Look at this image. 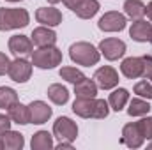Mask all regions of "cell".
<instances>
[{
    "mask_svg": "<svg viewBox=\"0 0 152 150\" xmlns=\"http://www.w3.org/2000/svg\"><path fill=\"white\" fill-rule=\"evenodd\" d=\"M30 23V14L21 7H0V32L25 28Z\"/></svg>",
    "mask_w": 152,
    "mask_h": 150,
    "instance_id": "obj_1",
    "label": "cell"
},
{
    "mask_svg": "<svg viewBox=\"0 0 152 150\" xmlns=\"http://www.w3.org/2000/svg\"><path fill=\"white\" fill-rule=\"evenodd\" d=\"M69 58L76 66L90 67V66H96L99 62L101 53L94 44H90L87 41H78L75 44H71V48H69Z\"/></svg>",
    "mask_w": 152,
    "mask_h": 150,
    "instance_id": "obj_2",
    "label": "cell"
},
{
    "mask_svg": "<svg viewBox=\"0 0 152 150\" xmlns=\"http://www.w3.org/2000/svg\"><path fill=\"white\" fill-rule=\"evenodd\" d=\"M32 66L37 69H55L62 64V51L53 46H42L32 51Z\"/></svg>",
    "mask_w": 152,
    "mask_h": 150,
    "instance_id": "obj_3",
    "label": "cell"
},
{
    "mask_svg": "<svg viewBox=\"0 0 152 150\" xmlns=\"http://www.w3.org/2000/svg\"><path fill=\"white\" fill-rule=\"evenodd\" d=\"M53 136L58 141H75L78 138V125L69 117H58L53 122Z\"/></svg>",
    "mask_w": 152,
    "mask_h": 150,
    "instance_id": "obj_4",
    "label": "cell"
},
{
    "mask_svg": "<svg viewBox=\"0 0 152 150\" xmlns=\"http://www.w3.org/2000/svg\"><path fill=\"white\" fill-rule=\"evenodd\" d=\"M126 25H127V16L118 11L104 12L97 21V28L101 32H122Z\"/></svg>",
    "mask_w": 152,
    "mask_h": 150,
    "instance_id": "obj_5",
    "label": "cell"
},
{
    "mask_svg": "<svg viewBox=\"0 0 152 150\" xmlns=\"http://www.w3.org/2000/svg\"><path fill=\"white\" fill-rule=\"evenodd\" d=\"M97 50H99L101 57H104L106 60L113 62V60H118V58H122V57L126 55V50H127V48H126V42L120 41V39L106 37L99 42Z\"/></svg>",
    "mask_w": 152,
    "mask_h": 150,
    "instance_id": "obj_6",
    "label": "cell"
},
{
    "mask_svg": "<svg viewBox=\"0 0 152 150\" xmlns=\"http://www.w3.org/2000/svg\"><path fill=\"white\" fill-rule=\"evenodd\" d=\"M32 60H27L25 57H16L14 60H11L7 74L16 83H27L32 76Z\"/></svg>",
    "mask_w": 152,
    "mask_h": 150,
    "instance_id": "obj_7",
    "label": "cell"
},
{
    "mask_svg": "<svg viewBox=\"0 0 152 150\" xmlns=\"http://www.w3.org/2000/svg\"><path fill=\"white\" fill-rule=\"evenodd\" d=\"M145 138L140 131V125L138 122H129L122 127V138H120V143L126 145L127 149H140L143 145Z\"/></svg>",
    "mask_w": 152,
    "mask_h": 150,
    "instance_id": "obj_8",
    "label": "cell"
},
{
    "mask_svg": "<svg viewBox=\"0 0 152 150\" xmlns=\"http://www.w3.org/2000/svg\"><path fill=\"white\" fill-rule=\"evenodd\" d=\"M94 81L97 83V88L103 90H113L118 87V73L115 71L112 66H103L94 73Z\"/></svg>",
    "mask_w": 152,
    "mask_h": 150,
    "instance_id": "obj_9",
    "label": "cell"
},
{
    "mask_svg": "<svg viewBox=\"0 0 152 150\" xmlns=\"http://www.w3.org/2000/svg\"><path fill=\"white\" fill-rule=\"evenodd\" d=\"M9 51L14 57H28L34 51V42L32 39L23 36V34H16L12 37H9Z\"/></svg>",
    "mask_w": 152,
    "mask_h": 150,
    "instance_id": "obj_10",
    "label": "cell"
},
{
    "mask_svg": "<svg viewBox=\"0 0 152 150\" xmlns=\"http://www.w3.org/2000/svg\"><path fill=\"white\" fill-rule=\"evenodd\" d=\"M36 20L41 25L53 28V27H58L64 18H62V12L55 5H50V7H39L36 11Z\"/></svg>",
    "mask_w": 152,
    "mask_h": 150,
    "instance_id": "obj_11",
    "label": "cell"
},
{
    "mask_svg": "<svg viewBox=\"0 0 152 150\" xmlns=\"http://www.w3.org/2000/svg\"><path fill=\"white\" fill-rule=\"evenodd\" d=\"M28 111H30V124H36V125L46 124L53 115V110L44 101H32L28 104Z\"/></svg>",
    "mask_w": 152,
    "mask_h": 150,
    "instance_id": "obj_12",
    "label": "cell"
},
{
    "mask_svg": "<svg viewBox=\"0 0 152 150\" xmlns=\"http://www.w3.org/2000/svg\"><path fill=\"white\" fill-rule=\"evenodd\" d=\"M120 73L127 79H136L143 76V62L142 57H127L120 64Z\"/></svg>",
    "mask_w": 152,
    "mask_h": 150,
    "instance_id": "obj_13",
    "label": "cell"
},
{
    "mask_svg": "<svg viewBox=\"0 0 152 150\" xmlns=\"http://www.w3.org/2000/svg\"><path fill=\"white\" fill-rule=\"evenodd\" d=\"M32 42L37 46V48H42V46H53L57 42V32L51 30V27H44L41 25L37 28L32 30Z\"/></svg>",
    "mask_w": 152,
    "mask_h": 150,
    "instance_id": "obj_14",
    "label": "cell"
},
{
    "mask_svg": "<svg viewBox=\"0 0 152 150\" xmlns=\"http://www.w3.org/2000/svg\"><path fill=\"white\" fill-rule=\"evenodd\" d=\"M151 32H152V23H149L147 20H136L131 23L129 27V37L136 42H147L151 39Z\"/></svg>",
    "mask_w": 152,
    "mask_h": 150,
    "instance_id": "obj_15",
    "label": "cell"
},
{
    "mask_svg": "<svg viewBox=\"0 0 152 150\" xmlns=\"http://www.w3.org/2000/svg\"><path fill=\"white\" fill-rule=\"evenodd\" d=\"M46 94H48V99H50L53 104H57V106H64V104H67V101H69V90H67V87L62 85V83H51V85L48 87Z\"/></svg>",
    "mask_w": 152,
    "mask_h": 150,
    "instance_id": "obj_16",
    "label": "cell"
},
{
    "mask_svg": "<svg viewBox=\"0 0 152 150\" xmlns=\"http://www.w3.org/2000/svg\"><path fill=\"white\" fill-rule=\"evenodd\" d=\"M73 111L81 118H94V115H96V97L94 99L76 97L75 103H73Z\"/></svg>",
    "mask_w": 152,
    "mask_h": 150,
    "instance_id": "obj_17",
    "label": "cell"
},
{
    "mask_svg": "<svg viewBox=\"0 0 152 150\" xmlns=\"http://www.w3.org/2000/svg\"><path fill=\"white\" fill-rule=\"evenodd\" d=\"M75 95L83 99H94L97 95V83L85 76L81 81L75 83Z\"/></svg>",
    "mask_w": 152,
    "mask_h": 150,
    "instance_id": "obj_18",
    "label": "cell"
},
{
    "mask_svg": "<svg viewBox=\"0 0 152 150\" xmlns=\"http://www.w3.org/2000/svg\"><path fill=\"white\" fill-rule=\"evenodd\" d=\"M7 115H9L11 120H12L14 124H18V125H27V124H30V111H28V106L21 104L20 101L7 108Z\"/></svg>",
    "mask_w": 152,
    "mask_h": 150,
    "instance_id": "obj_19",
    "label": "cell"
},
{
    "mask_svg": "<svg viewBox=\"0 0 152 150\" xmlns=\"http://www.w3.org/2000/svg\"><path fill=\"white\" fill-rule=\"evenodd\" d=\"M2 136V147L4 150H21L25 147V138L18 131H5L0 134Z\"/></svg>",
    "mask_w": 152,
    "mask_h": 150,
    "instance_id": "obj_20",
    "label": "cell"
},
{
    "mask_svg": "<svg viewBox=\"0 0 152 150\" xmlns=\"http://www.w3.org/2000/svg\"><path fill=\"white\" fill-rule=\"evenodd\" d=\"M129 103V90L127 88H117L115 87L113 92L110 94V97H108V104H110V110H113V111H122L124 108H126V104Z\"/></svg>",
    "mask_w": 152,
    "mask_h": 150,
    "instance_id": "obj_21",
    "label": "cell"
},
{
    "mask_svg": "<svg viewBox=\"0 0 152 150\" xmlns=\"http://www.w3.org/2000/svg\"><path fill=\"white\" fill-rule=\"evenodd\" d=\"M122 9H124V14H126L129 20L136 21V20H142V18H145L147 5H145L142 0H126Z\"/></svg>",
    "mask_w": 152,
    "mask_h": 150,
    "instance_id": "obj_22",
    "label": "cell"
},
{
    "mask_svg": "<svg viewBox=\"0 0 152 150\" xmlns=\"http://www.w3.org/2000/svg\"><path fill=\"white\" fill-rule=\"evenodd\" d=\"M99 9H101V5H99L97 0H81L80 5L76 7L73 12L78 18H81V20H90V18H94L99 12Z\"/></svg>",
    "mask_w": 152,
    "mask_h": 150,
    "instance_id": "obj_23",
    "label": "cell"
},
{
    "mask_svg": "<svg viewBox=\"0 0 152 150\" xmlns=\"http://www.w3.org/2000/svg\"><path fill=\"white\" fill-rule=\"evenodd\" d=\"M30 147H32V150H51L55 147L53 134H50L48 131H37L30 140Z\"/></svg>",
    "mask_w": 152,
    "mask_h": 150,
    "instance_id": "obj_24",
    "label": "cell"
},
{
    "mask_svg": "<svg viewBox=\"0 0 152 150\" xmlns=\"http://www.w3.org/2000/svg\"><path fill=\"white\" fill-rule=\"evenodd\" d=\"M127 104H129V108H127L129 117H145L151 111V104L143 97H133V99H129Z\"/></svg>",
    "mask_w": 152,
    "mask_h": 150,
    "instance_id": "obj_25",
    "label": "cell"
},
{
    "mask_svg": "<svg viewBox=\"0 0 152 150\" xmlns=\"http://www.w3.org/2000/svg\"><path fill=\"white\" fill-rule=\"evenodd\" d=\"M18 92L11 87H0V110H7L14 103H18Z\"/></svg>",
    "mask_w": 152,
    "mask_h": 150,
    "instance_id": "obj_26",
    "label": "cell"
},
{
    "mask_svg": "<svg viewBox=\"0 0 152 150\" xmlns=\"http://www.w3.org/2000/svg\"><path fill=\"white\" fill-rule=\"evenodd\" d=\"M58 74H60V78L62 79H66L67 83H78V81H81L83 78H85V74L80 71V69H76V67H71V66H67V67H62L60 71H58Z\"/></svg>",
    "mask_w": 152,
    "mask_h": 150,
    "instance_id": "obj_27",
    "label": "cell"
},
{
    "mask_svg": "<svg viewBox=\"0 0 152 150\" xmlns=\"http://www.w3.org/2000/svg\"><path fill=\"white\" fill-rule=\"evenodd\" d=\"M134 94L138 95V97H143V99H147V101H151L152 99V83L151 81H147V79H142V81H138L136 85H134Z\"/></svg>",
    "mask_w": 152,
    "mask_h": 150,
    "instance_id": "obj_28",
    "label": "cell"
},
{
    "mask_svg": "<svg viewBox=\"0 0 152 150\" xmlns=\"http://www.w3.org/2000/svg\"><path fill=\"white\" fill-rule=\"evenodd\" d=\"M138 125H140V131H142L143 138L145 140H152V117H149V115L142 117V120L138 122Z\"/></svg>",
    "mask_w": 152,
    "mask_h": 150,
    "instance_id": "obj_29",
    "label": "cell"
},
{
    "mask_svg": "<svg viewBox=\"0 0 152 150\" xmlns=\"http://www.w3.org/2000/svg\"><path fill=\"white\" fill-rule=\"evenodd\" d=\"M108 113H110V104H108V101L96 97V115H94V118H106Z\"/></svg>",
    "mask_w": 152,
    "mask_h": 150,
    "instance_id": "obj_30",
    "label": "cell"
},
{
    "mask_svg": "<svg viewBox=\"0 0 152 150\" xmlns=\"http://www.w3.org/2000/svg\"><path fill=\"white\" fill-rule=\"evenodd\" d=\"M142 62H143V76L142 78L151 79L152 78V55H143Z\"/></svg>",
    "mask_w": 152,
    "mask_h": 150,
    "instance_id": "obj_31",
    "label": "cell"
},
{
    "mask_svg": "<svg viewBox=\"0 0 152 150\" xmlns=\"http://www.w3.org/2000/svg\"><path fill=\"white\" fill-rule=\"evenodd\" d=\"M9 66H11V58H9L5 53H2V51H0V76L7 74Z\"/></svg>",
    "mask_w": 152,
    "mask_h": 150,
    "instance_id": "obj_32",
    "label": "cell"
},
{
    "mask_svg": "<svg viewBox=\"0 0 152 150\" xmlns=\"http://www.w3.org/2000/svg\"><path fill=\"white\" fill-rule=\"evenodd\" d=\"M11 124H12L11 117H9V115L0 113V134H2V133H5V131H9V129H11Z\"/></svg>",
    "mask_w": 152,
    "mask_h": 150,
    "instance_id": "obj_33",
    "label": "cell"
},
{
    "mask_svg": "<svg viewBox=\"0 0 152 150\" xmlns=\"http://www.w3.org/2000/svg\"><path fill=\"white\" fill-rule=\"evenodd\" d=\"M62 2H64V5H66L67 9H71V11H75L76 7L80 5V2H81V0H62Z\"/></svg>",
    "mask_w": 152,
    "mask_h": 150,
    "instance_id": "obj_34",
    "label": "cell"
},
{
    "mask_svg": "<svg viewBox=\"0 0 152 150\" xmlns=\"http://www.w3.org/2000/svg\"><path fill=\"white\" fill-rule=\"evenodd\" d=\"M57 149L58 150H71L73 149V143H71V141H58Z\"/></svg>",
    "mask_w": 152,
    "mask_h": 150,
    "instance_id": "obj_35",
    "label": "cell"
},
{
    "mask_svg": "<svg viewBox=\"0 0 152 150\" xmlns=\"http://www.w3.org/2000/svg\"><path fill=\"white\" fill-rule=\"evenodd\" d=\"M145 16L149 18V21H152V2L147 4V11H145Z\"/></svg>",
    "mask_w": 152,
    "mask_h": 150,
    "instance_id": "obj_36",
    "label": "cell"
},
{
    "mask_svg": "<svg viewBox=\"0 0 152 150\" xmlns=\"http://www.w3.org/2000/svg\"><path fill=\"white\" fill-rule=\"evenodd\" d=\"M46 2H48V4H51V5H57V4H58V2H62V0H46Z\"/></svg>",
    "mask_w": 152,
    "mask_h": 150,
    "instance_id": "obj_37",
    "label": "cell"
},
{
    "mask_svg": "<svg viewBox=\"0 0 152 150\" xmlns=\"http://www.w3.org/2000/svg\"><path fill=\"white\" fill-rule=\"evenodd\" d=\"M5 2H11V4H16V2H23V0H5Z\"/></svg>",
    "mask_w": 152,
    "mask_h": 150,
    "instance_id": "obj_38",
    "label": "cell"
},
{
    "mask_svg": "<svg viewBox=\"0 0 152 150\" xmlns=\"http://www.w3.org/2000/svg\"><path fill=\"white\" fill-rule=\"evenodd\" d=\"M0 150H4V147H2V136H0Z\"/></svg>",
    "mask_w": 152,
    "mask_h": 150,
    "instance_id": "obj_39",
    "label": "cell"
},
{
    "mask_svg": "<svg viewBox=\"0 0 152 150\" xmlns=\"http://www.w3.org/2000/svg\"><path fill=\"white\" fill-rule=\"evenodd\" d=\"M149 149H151V150H152V140H151V143H149Z\"/></svg>",
    "mask_w": 152,
    "mask_h": 150,
    "instance_id": "obj_40",
    "label": "cell"
},
{
    "mask_svg": "<svg viewBox=\"0 0 152 150\" xmlns=\"http://www.w3.org/2000/svg\"><path fill=\"white\" fill-rule=\"evenodd\" d=\"M149 42H152V32H151V39H149Z\"/></svg>",
    "mask_w": 152,
    "mask_h": 150,
    "instance_id": "obj_41",
    "label": "cell"
},
{
    "mask_svg": "<svg viewBox=\"0 0 152 150\" xmlns=\"http://www.w3.org/2000/svg\"><path fill=\"white\" fill-rule=\"evenodd\" d=\"M151 79H152V78H151Z\"/></svg>",
    "mask_w": 152,
    "mask_h": 150,
    "instance_id": "obj_42",
    "label": "cell"
}]
</instances>
